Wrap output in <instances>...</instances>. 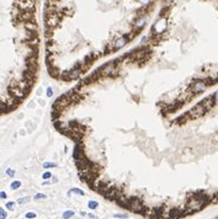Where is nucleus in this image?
Instances as JSON below:
<instances>
[{"label":"nucleus","mask_w":218,"mask_h":219,"mask_svg":"<svg viewBox=\"0 0 218 219\" xmlns=\"http://www.w3.org/2000/svg\"><path fill=\"white\" fill-rule=\"evenodd\" d=\"M207 86H208V85H207L206 81L198 80V81H195V82H193V85H192V87H191V91H192L193 94H200V92L206 91Z\"/></svg>","instance_id":"3"},{"label":"nucleus","mask_w":218,"mask_h":219,"mask_svg":"<svg viewBox=\"0 0 218 219\" xmlns=\"http://www.w3.org/2000/svg\"><path fill=\"white\" fill-rule=\"evenodd\" d=\"M206 111H207V110H206L205 107H203V106H202V104H198L196 107H193V109L190 111V113H188V114H190L192 118H197V117L202 116V114H203Z\"/></svg>","instance_id":"4"},{"label":"nucleus","mask_w":218,"mask_h":219,"mask_svg":"<svg viewBox=\"0 0 218 219\" xmlns=\"http://www.w3.org/2000/svg\"><path fill=\"white\" fill-rule=\"evenodd\" d=\"M73 216H74V212L70 211V209H68V211H65L63 213V219H70Z\"/></svg>","instance_id":"7"},{"label":"nucleus","mask_w":218,"mask_h":219,"mask_svg":"<svg viewBox=\"0 0 218 219\" xmlns=\"http://www.w3.org/2000/svg\"><path fill=\"white\" fill-rule=\"evenodd\" d=\"M6 175L10 176V177H12V176L15 175V171H14L12 169H6Z\"/></svg>","instance_id":"16"},{"label":"nucleus","mask_w":218,"mask_h":219,"mask_svg":"<svg viewBox=\"0 0 218 219\" xmlns=\"http://www.w3.org/2000/svg\"><path fill=\"white\" fill-rule=\"evenodd\" d=\"M10 187H11L12 190H19V188L21 187V181H19V180L12 181V182H11V185H10Z\"/></svg>","instance_id":"5"},{"label":"nucleus","mask_w":218,"mask_h":219,"mask_svg":"<svg viewBox=\"0 0 218 219\" xmlns=\"http://www.w3.org/2000/svg\"><path fill=\"white\" fill-rule=\"evenodd\" d=\"M212 99H213V102H215V104H218V91H216V92L213 94Z\"/></svg>","instance_id":"19"},{"label":"nucleus","mask_w":218,"mask_h":219,"mask_svg":"<svg viewBox=\"0 0 218 219\" xmlns=\"http://www.w3.org/2000/svg\"><path fill=\"white\" fill-rule=\"evenodd\" d=\"M6 197H7V196H6L5 192H0V198H1V199H5Z\"/></svg>","instance_id":"20"},{"label":"nucleus","mask_w":218,"mask_h":219,"mask_svg":"<svg viewBox=\"0 0 218 219\" xmlns=\"http://www.w3.org/2000/svg\"><path fill=\"white\" fill-rule=\"evenodd\" d=\"M27 202H30V197H24V198H20L17 201L19 204H24V203H27Z\"/></svg>","instance_id":"13"},{"label":"nucleus","mask_w":218,"mask_h":219,"mask_svg":"<svg viewBox=\"0 0 218 219\" xmlns=\"http://www.w3.org/2000/svg\"><path fill=\"white\" fill-rule=\"evenodd\" d=\"M37 0H0V78L19 106L29 95L38 68ZM0 104L10 106L0 87Z\"/></svg>","instance_id":"1"},{"label":"nucleus","mask_w":218,"mask_h":219,"mask_svg":"<svg viewBox=\"0 0 218 219\" xmlns=\"http://www.w3.org/2000/svg\"><path fill=\"white\" fill-rule=\"evenodd\" d=\"M7 217V214H6V212L2 209V208H0V219H5Z\"/></svg>","instance_id":"15"},{"label":"nucleus","mask_w":218,"mask_h":219,"mask_svg":"<svg viewBox=\"0 0 218 219\" xmlns=\"http://www.w3.org/2000/svg\"><path fill=\"white\" fill-rule=\"evenodd\" d=\"M46 95H47V97H52V96H53V90H52V87H48V89H47Z\"/></svg>","instance_id":"18"},{"label":"nucleus","mask_w":218,"mask_h":219,"mask_svg":"<svg viewBox=\"0 0 218 219\" xmlns=\"http://www.w3.org/2000/svg\"><path fill=\"white\" fill-rule=\"evenodd\" d=\"M42 179H43V180H48V179H52V174H51L49 171H46V172H43V175H42Z\"/></svg>","instance_id":"12"},{"label":"nucleus","mask_w":218,"mask_h":219,"mask_svg":"<svg viewBox=\"0 0 218 219\" xmlns=\"http://www.w3.org/2000/svg\"><path fill=\"white\" fill-rule=\"evenodd\" d=\"M88 207H89L90 209H96V208L99 207V203H97L96 201H89V202H88Z\"/></svg>","instance_id":"6"},{"label":"nucleus","mask_w":218,"mask_h":219,"mask_svg":"<svg viewBox=\"0 0 218 219\" xmlns=\"http://www.w3.org/2000/svg\"><path fill=\"white\" fill-rule=\"evenodd\" d=\"M25 217L27 219H33V218H36V213H33V212H27Z\"/></svg>","instance_id":"14"},{"label":"nucleus","mask_w":218,"mask_h":219,"mask_svg":"<svg viewBox=\"0 0 218 219\" xmlns=\"http://www.w3.org/2000/svg\"><path fill=\"white\" fill-rule=\"evenodd\" d=\"M15 206H16V203H15V202H7L5 207H6L9 211H14V209H15Z\"/></svg>","instance_id":"10"},{"label":"nucleus","mask_w":218,"mask_h":219,"mask_svg":"<svg viewBox=\"0 0 218 219\" xmlns=\"http://www.w3.org/2000/svg\"><path fill=\"white\" fill-rule=\"evenodd\" d=\"M56 166H57L56 163H51V161L43 163V167H44V169H51V167H56Z\"/></svg>","instance_id":"9"},{"label":"nucleus","mask_w":218,"mask_h":219,"mask_svg":"<svg viewBox=\"0 0 218 219\" xmlns=\"http://www.w3.org/2000/svg\"><path fill=\"white\" fill-rule=\"evenodd\" d=\"M208 202L207 197H201V198H193L187 203V209H190L191 212L195 211H200L206 203Z\"/></svg>","instance_id":"2"},{"label":"nucleus","mask_w":218,"mask_h":219,"mask_svg":"<svg viewBox=\"0 0 218 219\" xmlns=\"http://www.w3.org/2000/svg\"><path fill=\"white\" fill-rule=\"evenodd\" d=\"M70 192H73V193H76V194H79V196H85V192L83 191V190H80V188H72L70 190Z\"/></svg>","instance_id":"8"},{"label":"nucleus","mask_w":218,"mask_h":219,"mask_svg":"<svg viewBox=\"0 0 218 219\" xmlns=\"http://www.w3.org/2000/svg\"><path fill=\"white\" fill-rule=\"evenodd\" d=\"M44 198H47V196H46L44 193H37L36 196L33 197V199H36V201H38V199H44Z\"/></svg>","instance_id":"11"},{"label":"nucleus","mask_w":218,"mask_h":219,"mask_svg":"<svg viewBox=\"0 0 218 219\" xmlns=\"http://www.w3.org/2000/svg\"><path fill=\"white\" fill-rule=\"evenodd\" d=\"M113 217H115V218L127 219V218H128V214H125V213H123V214H115V216H113Z\"/></svg>","instance_id":"17"},{"label":"nucleus","mask_w":218,"mask_h":219,"mask_svg":"<svg viewBox=\"0 0 218 219\" xmlns=\"http://www.w3.org/2000/svg\"><path fill=\"white\" fill-rule=\"evenodd\" d=\"M88 217H89V218H91V219H97V217H96V216H94L93 213H89V214H88Z\"/></svg>","instance_id":"21"},{"label":"nucleus","mask_w":218,"mask_h":219,"mask_svg":"<svg viewBox=\"0 0 218 219\" xmlns=\"http://www.w3.org/2000/svg\"><path fill=\"white\" fill-rule=\"evenodd\" d=\"M216 219H218V217H216Z\"/></svg>","instance_id":"22"}]
</instances>
